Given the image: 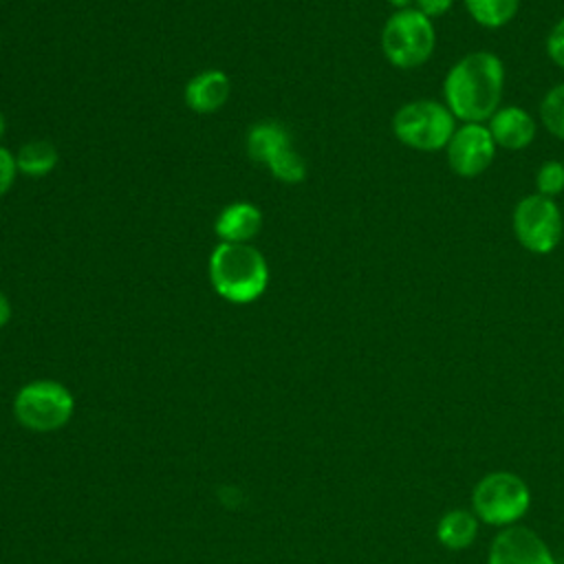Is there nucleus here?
<instances>
[{
  "label": "nucleus",
  "mask_w": 564,
  "mask_h": 564,
  "mask_svg": "<svg viewBox=\"0 0 564 564\" xmlns=\"http://www.w3.org/2000/svg\"><path fill=\"white\" fill-rule=\"evenodd\" d=\"M505 64L491 51H474L454 62L443 79V104L463 123H485L500 108Z\"/></svg>",
  "instance_id": "nucleus-1"
},
{
  "label": "nucleus",
  "mask_w": 564,
  "mask_h": 564,
  "mask_svg": "<svg viewBox=\"0 0 564 564\" xmlns=\"http://www.w3.org/2000/svg\"><path fill=\"white\" fill-rule=\"evenodd\" d=\"M212 289L231 304L258 300L269 284V264L251 242H218L207 262Z\"/></svg>",
  "instance_id": "nucleus-2"
},
{
  "label": "nucleus",
  "mask_w": 564,
  "mask_h": 564,
  "mask_svg": "<svg viewBox=\"0 0 564 564\" xmlns=\"http://www.w3.org/2000/svg\"><path fill=\"white\" fill-rule=\"evenodd\" d=\"M381 53L394 68L423 66L436 48V29L419 9H397L381 29Z\"/></svg>",
  "instance_id": "nucleus-3"
},
{
  "label": "nucleus",
  "mask_w": 564,
  "mask_h": 564,
  "mask_svg": "<svg viewBox=\"0 0 564 564\" xmlns=\"http://www.w3.org/2000/svg\"><path fill=\"white\" fill-rule=\"evenodd\" d=\"M456 128V117L438 99H412L392 115L394 137L419 152L445 150Z\"/></svg>",
  "instance_id": "nucleus-4"
},
{
  "label": "nucleus",
  "mask_w": 564,
  "mask_h": 564,
  "mask_svg": "<svg viewBox=\"0 0 564 564\" xmlns=\"http://www.w3.org/2000/svg\"><path fill=\"white\" fill-rule=\"evenodd\" d=\"M75 412L70 390L53 379L24 383L13 399L15 421L31 432H55L64 427Z\"/></svg>",
  "instance_id": "nucleus-5"
},
{
  "label": "nucleus",
  "mask_w": 564,
  "mask_h": 564,
  "mask_svg": "<svg viewBox=\"0 0 564 564\" xmlns=\"http://www.w3.org/2000/svg\"><path fill=\"white\" fill-rule=\"evenodd\" d=\"M511 229L522 249L535 256L551 253L564 234L562 209L555 198L542 194L522 196L511 214Z\"/></svg>",
  "instance_id": "nucleus-6"
},
{
  "label": "nucleus",
  "mask_w": 564,
  "mask_h": 564,
  "mask_svg": "<svg viewBox=\"0 0 564 564\" xmlns=\"http://www.w3.org/2000/svg\"><path fill=\"white\" fill-rule=\"evenodd\" d=\"M531 505V491L527 482L511 471H491L482 476L471 491V507L476 516L496 527H509Z\"/></svg>",
  "instance_id": "nucleus-7"
},
{
  "label": "nucleus",
  "mask_w": 564,
  "mask_h": 564,
  "mask_svg": "<svg viewBox=\"0 0 564 564\" xmlns=\"http://www.w3.org/2000/svg\"><path fill=\"white\" fill-rule=\"evenodd\" d=\"M496 148L498 145L485 123H463L445 148L447 165L460 178H476L494 163Z\"/></svg>",
  "instance_id": "nucleus-8"
},
{
  "label": "nucleus",
  "mask_w": 564,
  "mask_h": 564,
  "mask_svg": "<svg viewBox=\"0 0 564 564\" xmlns=\"http://www.w3.org/2000/svg\"><path fill=\"white\" fill-rule=\"evenodd\" d=\"M487 564H555V560L538 533L509 524L491 540Z\"/></svg>",
  "instance_id": "nucleus-9"
},
{
  "label": "nucleus",
  "mask_w": 564,
  "mask_h": 564,
  "mask_svg": "<svg viewBox=\"0 0 564 564\" xmlns=\"http://www.w3.org/2000/svg\"><path fill=\"white\" fill-rule=\"evenodd\" d=\"M494 143L505 150H524L533 143L538 126L535 119L522 106H500L487 121Z\"/></svg>",
  "instance_id": "nucleus-10"
},
{
  "label": "nucleus",
  "mask_w": 564,
  "mask_h": 564,
  "mask_svg": "<svg viewBox=\"0 0 564 564\" xmlns=\"http://www.w3.org/2000/svg\"><path fill=\"white\" fill-rule=\"evenodd\" d=\"M229 93H231V82L227 73L218 68H209V70L196 73L187 82L183 99L189 110L198 115H212L225 106V101L229 99Z\"/></svg>",
  "instance_id": "nucleus-11"
},
{
  "label": "nucleus",
  "mask_w": 564,
  "mask_h": 564,
  "mask_svg": "<svg viewBox=\"0 0 564 564\" xmlns=\"http://www.w3.org/2000/svg\"><path fill=\"white\" fill-rule=\"evenodd\" d=\"M262 227V212L249 200L229 203L214 220L220 242H251Z\"/></svg>",
  "instance_id": "nucleus-12"
},
{
  "label": "nucleus",
  "mask_w": 564,
  "mask_h": 564,
  "mask_svg": "<svg viewBox=\"0 0 564 564\" xmlns=\"http://www.w3.org/2000/svg\"><path fill=\"white\" fill-rule=\"evenodd\" d=\"M247 154L249 159L267 165L275 154L291 148L289 130L278 121H260L247 132Z\"/></svg>",
  "instance_id": "nucleus-13"
},
{
  "label": "nucleus",
  "mask_w": 564,
  "mask_h": 564,
  "mask_svg": "<svg viewBox=\"0 0 564 564\" xmlns=\"http://www.w3.org/2000/svg\"><path fill=\"white\" fill-rule=\"evenodd\" d=\"M478 533V520L476 513L467 509H449L436 527V538L441 540L443 546L452 551L467 549Z\"/></svg>",
  "instance_id": "nucleus-14"
},
{
  "label": "nucleus",
  "mask_w": 564,
  "mask_h": 564,
  "mask_svg": "<svg viewBox=\"0 0 564 564\" xmlns=\"http://www.w3.org/2000/svg\"><path fill=\"white\" fill-rule=\"evenodd\" d=\"M57 161H59L57 148L51 141H44V139L26 141L15 152L18 174H24V176H31V178H40V176L51 174L57 167Z\"/></svg>",
  "instance_id": "nucleus-15"
},
{
  "label": "nucleus",
  "mask_w": 564,
  "mask_h": 564,
  "mask_svg": "<svg viewBox=\"0 0 564 564\" xmlns=\"http://www.w3.org/2000/svg\"><path fill=\"white\" fill-rule=\"evenodd\" d=\"M463 4L469 18L485 29H502L520 9V0H463Z\"/></svg>",
  "instance_id": "nucleus-16"
},
{
  "label": "nucleus",
  "mask_w": 564,
  "mask_h": 564,
  "mask_svg": "<svg viewBox=\"0 0 564 564\" xmlns=\"http://www.w3.org/2000/svg\"><path fill=\"white\" fill-rule=\"evenodd\" d=\"M540 121L549 134L564 141V82L546 90L540 101Z\"/></svg>",
  "instance_id": "nucleus-17"
},
{
  "label": "nucleus",
  "mask_w": 564,
  "mask_h": 564,
  "mask_svg": "<svg viewBox=\"0 0 564 564\" xmlns=\"http://www.w3.org/2000/svg\"><path fill=\"white\" fill-rule=\"evenodd\" d=\"M267 170H269L278 181L289 183V185L300 183V181H304V176H306V163H304L302 154L293 150V145L286 148V150H282L280 154H275V156L267 163Z\"/></svg>",
  "instance_id": "nucleus-18"
},
{
  "label": "nucleus",
  "mask_w": 564,
  "mask_h": 564,
  "mask_svg": "<svg viewBox=\"0 0 564 564\" xmlns=\"http://www.w3.org/2000/svg\"><path fill=\"white\" fill-rule=\"evenodd\" d=\"M535 189L542 196L555 198L564 192V163L557 159L544 161L535 172Z\"/></svg>",
  "instance_id": "nucleus-19"
},
{
  "label": "nucleus",
  "mask_w": 564,
  "mask_h": 564,
  "mask_svg": "<svg viewBox=\"0 0 564 564\" xmlns=\"http://www.w3.org/2000/svg\"><path fill=\"white\" fill-rule=\"evenodd\" d=\"M546 55L557 68L564 70V18H560L546 35Z\"/></svg>",
  "instance_id": "nucleus-20"
},
{
  "label": "nucleus",
  "mask_w": 564,
  "mask_h": 564,
  "mask_svg": "<svg viewBox=\"0 0 564 564\" xmlns=\"http://www.w3.org/2000/svg\"><path fill=\"white\" fill-rule=\"evenodd\" d=\"M15 176H18L15 154L0 145V196H4L11 189Z\"/></svg>",
  "instance_id": "nucleus-21"
},
{
  "label": "nucleus",
  "mask_w": 564,
  "mask_h": 564,
  "mask_svg": "<svg viewBox=\"0 0 564 564\" xmlns=\"http://www.w3.org/2000/svg\"><path fill=\"white\" fill-rule=\"evenodd\" d=\"M452 7H454V0H414V9H419L430 20L445 15Z\"/></svg>",
  "instance_id": "nucleus-22"
},
{
  "label": "nucleus",
  "mask_w": 564,
  "mask_h": 564,
  "mask_svg": "<svg viewBox=\"0 0 564 564\" xmlns=\"http://www.w3.org/2000/svg\"><path fill=\"white\" fill-rule=\"evenodd\" d=\"M9 319H11V302H9V297L0 291V328L7 326Z\"/></svg>",
  "instance_id": "nucleus-23"
},
{
  "label": "nucleus",
  "mask_w": 564,
  "mask_h": 564,
  "mask_svg": "<svg viewBox=\"0 0 564 564\" xmlns=\"http://www.w3.org/2000/svg\"><path fill=\"white\" fill-rule=\"evenodd\" d=\"M388 4H392V7H397V9H408L414 0H386Z\"/></svg>",
  "instance_id": "nucleus-24"
},
{
  "label": "nucleus",
  "mask_w": 564,
  "mask_h": 564,
  "mask_svg": "<svg viewBox=\"0 0 564 564\" xmlns=\"http://www.w3.org/2000/svg\"><path fill=\"white\" fill-rule=\"evenodd\" d=\"M4 128H7V123H4V117H2V112H0V139H2V134H4Z\"/></svg>",
  "instance_id": "nucleus-25"
}]
</instances>
